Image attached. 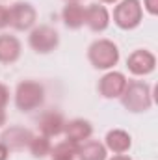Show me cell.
I'll list each match as a JSON object with an SVG mask.
<instances>
[{
  "mask_svg": "<svg viewBox=\"0 0 158 160\" xmlns=\"http://www.w3.org/2000/svg\"><path fill=\"white\" fill-rule=\"evenodd\" d=\"M123 108L130 114H143L153 108V88L145 80H128L119 97Z\"/></svg>",
  "mask_w": 158,
  "mask_h": 160,
  "instance_id": "6da1fadb",
  "label": "cell"
},
{
  "mask_svg": "<svg viewBox=\"0 0 158 160\" xmlns=\"http://www.w3.org/2000/svg\"><path fill=\"white\" fill-rule=\"evenodd\" d=\"M87 60L89 63L99 71H110L114 69L121 60L117 43L108 38H99L87 47Z\"/></svg>",
  "mask_w": 158,
  "mask_h": 160,
  "instance_id": "7a4b0ae2",
  "label": "cell"
},
{
  "mask_svg": "<svg viewBox=\"0 0 158 160\" xmlns=\"http://www.w3.org/2000/svg\"><path fill=\"white\" fill-rule=\"evenodd\" d=\"M13 101L17 110L24 114L34 112L45 102V88L37 80H21L15 88Z\"/></svg>",
  "mask_w": 158,
  "mask_h": 160,
  "instance_id": "3957f363",
  "label": "cell"
},
{
  "mask_svg": "<svg viewBox=\"0 0 158 160\" xmlns=\"http://www.w3.org/2000/svg\"><path fill=\"white\" fill-rule=\"evenodd\" d=\"M143 13L145 11L141 8V0H119L114 6V13L110 15L119 30L130 32L143 22Z\"/></svg>",
  "mask_w": 158,
  "mask_h": 160,
  "instance_id": "277c9868",
  "label": "cell"
},
{
  "mask_svg": "<svg viewBox=\"0 0 158 160\" xmlns=\"http://www.w3.org/2000/svg\"><path fill=\"white\" fill-rule=\"evenodd\" d=\"M28 45L37 54H50L60 47V34L50 24H36L28 32Z\"/></svg>",
  "mask_w": 158,
  "mask_h": 160,
  "instance_id": "5b68a950",
  "label": "cell"
},
{
  "mask_svg": "<svg viewBox=\"0 0 158 160\" xmlns=\"http://www.w3.org/2000/svg\"><path fill=\"white\" fill-rule=\"evenodd\" d=\"M37 24V9L30 2H15L9 6V26L15 32H30Z\"/></svg>",
  "mask_w": 158,
  "mask_h": 160,
  "instance_id": "8992f818",
  "label": "cell"
},
{
  "mask_svg": "<svg viewBox=\"0 0 158 160\" xmlns=\"http://www.w3.org/2000/svg\"><path fill=\"white\" fill-rule=\"evenodd\" d=\"M126 69H128L130 75H134L138 78L149 77L156 69V56H155V52H151L147 48L132 50L128 54V58H126Z\"/></svg>",
  "mask_w": 158,
  "mask_h": 160,
  "instance_id": "52a82bcc",
  "label": "cell"
},
{
  "mask_svg": "<svg viewBox=\"0 0 158 160\" xmlns=\"http://www.w3.org/2000/svg\"><path fill=\"white\" fill-rule=\"evenodd\" d=\"M128 78L125 77V73L116 71V69H110V71H104V75L99 78L97 84V91L102 99H119L121 93L125 91V86H126Z\"/></svg>",
  "mask_w": 158,
  "mask_h": 160,
  "instance_id": "ba28073f",
  "label": "cell"
},
{
  "mask_svg": "<svg viewBox=\"0 0 158 160\" xmlns=\"http://www.w3.org/2000/svg\"><path fill=\"white\" fill-rule=\"evenodd\" d=\"M34 132L22 125H11L6 127L0 134V142L9 149V153H17V151H24L28 149V143L32 140Z\"/></svg>",
  "mask_w": 158,
  "mask_h": 160,
  "instance_id": "9c48e42d",
  "label": "cell"
},
{
  "mask_svg": "<svg viewBox=\"0 0 158 160\" xmlns=\"http://www.w3.org/2000/svg\"><path fill=\"white\" fill-rule=\"evenodd\" d=\"M112 22V15H110V9L101 4V2H93L89 6H86V22L84 26H87L91 32L95 34H102L108 30Z\"/></svg>",
  "mask_w": 158,
  "mask_h": 160,
  "instance_id": "30bf717a",
  "label": "cell"
},
{
  "mask_svg": "<svg viewBox=\"0 0 158 160\" xmlns=\"http://www.w3.org/2000/svg\"><path fill=\"white\" fill-rule=\"evenodd\" d=\"M37 128H39V134L47 136V138L62 136L63 128H65V118L62 112L48 110V112L41 114V118L37 119Z\"/></svg>",
  "mask_w": 158,
  "mask_h": 160,
  "instance_id": "8fae6325",
  "label": "cell"
},
{
  "mask_svg": "<svg viewBox=\"0 0 158 160\" xmlns=\"http://www.w3.org/2000/svg\"><path fill=\"white\" fill-rule=\"evenodd\" d=\"M22 54V43L13 34H0V63L2 65H11L19 62Z\"/></svg>",
  "mask_w": 158,
  "mask_h": 160,
  "instance_id": "7c38bea8",
  "label": "cell"
},
{
  "mask_svg": "<svg viewBox=\"0 0 158 160\" xmlns=\"http://www.w3.org/2000/svg\"><path fill=\"white\" fill-rule=\"evenodd\" d=\"M63 136L69 142L82 143V142H86L93 136V125H91V121L84 119V118H75L71 121H65Z\"/></svg>",
  "mask_w": 158,
  "mask_h": 160,
  "instance_id": "4fadbf2b",
  "label": "cell"
},
{
  "mask_svg": "<svg viewBox=\"0 0 158 160\" xmlns=\"http://www.w3.org/2000/svg\"><path fill=\"white\" fill-rule=\"evenodd\" d=\"M104 147L108 149V153H114V155H125L130 151L132 147V136L123 130V128H112L106 132L104 136Z\"/></svg>",
  "mask_w": 158,
  "mask_h": 160,
  "instance_id": "5bb4252c",
  "label": "cell"
},
{
  "mask_svg": "<svg viewBox=\"0 0 158 160\" xmlns=\"http://www.w3.org/2000/svg\"><path fill=\"white\" fill-rule=\"evenodd\" d=\"M62 21L69 30H80L86 22V6L82 2H65L62 9Z\"/></svg>",
  "mask_w": 158,
  "mask_h": 160,
  "instance_id": "9a60e30c",
  "label": "cell"
},
{
  "mask_svg": "<svg viewBox=\"0 0 158 160\" xmlns=\"http://www.w3.org/2000/svg\"><path fill=\"white\" fill-rule=\"evenodd\" d=\"M77 160H108V149L99 140H86L78 143Z\"/></svg>",
  "mask_w": 158,
  "mask_h": 160,
  "instance_id": "2e32d148",
  "label": "cell"
},
{
  "mask_svg": "<svg viewBox=\"0 0 158 160\" xmlns=\"http://www.w3.org/2000/svg\"><path fill=\"white\" fill-rule=\"evenodd\" d=\"M77 153H78V143L63 140V142H58L56 145H52L48 158L50 160H77Z\"/></svg>",
  "mask_w": 158,
  "mask_h": 160,
  "instance_id": "e0dca14e",
  "label": "cell"
},
{
  "mask_svg": "<svg viewBox=\"0 0 158 160\" xmlns=\"http://www.w3.org/2000/svg\"><path fill=\"white\" fill-rule=\"evenodd\" d=\"M50 149H52V142H50V138H47L43 134H34L32 140H30V143H28L30 155L37 160L47 158L50 155Z\"/></svg>",
  "mask_w": 158,
  "mask_h": 160,
  "instance_id": "ac0fdd59",
  "label": "cell"
},
{
  "mask_svg": "<svg viewBox=\"0 0 158 160\" xmlns=\"http://www.w3.org/2000/svg\"><path fill=\"white\" fill-rule=\"evenodd\" d=\"M9 99H11L9 88L4 82H0V110H6V106L9 104Z\"/></svg>",
  "mask_w": 158,
  "mask_h": 160,
  "instance_id": "d6986e66",
  "label": "cell"
},
{
  "mask_svg": "<svg viewBox=\"0 0 158 160\" xmlns=\"http://www.w3.org/2000/svg\"><path fill=\"white\" fill-rule=\"evenodd\" d=\"M9 26V8L0 2V32Z\"/></svg>",
  "mask_w": 158,
  "mask_h": 160,
  "instance_id": "ffe728a7",
  "label": "cell"
},
{
  "mask_svg": "<svg viewBox=\"0 0 158 160\" xmlns=\"http://www.w3.org/2000/svg\"><path fill=\"white\" fill-rule=\"evenodd\" d=\"M141 8L143 11H147L149 15H158V0H143L141 2Z\"/></svg>",
  "mask_w": 158,
  "mask_h": 160,
  "instance_id": "44dd1931",
  "label": "cell"
},
{
  "mask_svg": "<svg viewBox=\"0 0 158 160\" xmlns=\"http://www.w3.org/2000/svg\"><path fill=\"white\" fill-rule=\"evenodd\" d=\"M9 155H11V153H9V149L0 142V160H9Z\"/></svg>",
  "mask_w": 158,
  "mask_h": 160,
  "instance_id": "7402d4cb",
  "label": "cell"
},
{
  "mask_svg": "<svg viewBox=\"0 0 158 160\" xmlns=\"http://www.w3.org/2000/svg\"><path fill=\"white\" fill-rule=\"evenodd\" d=\"M108 160H132V158H130V157L125 153V155H114L112 158H108Z\"/></svg>",
  "mask_w": 158,
  "mask_h": 160,
  "instance_id": "603a6c76",
  "label": "cell"
},
{
  "mask_svg": "<svg viewBox=\"0 0 158 160\" xmlns=\"http://www.w3.org/2000/svg\"><path fill=\"white\" fill-rule=\"evenodd\" d=\"M101 4H104V6H116L119 0H99Z\"/></svg>",
  "mask_w": 158,
  "mask_h": 160,
  "instance_id": "cb8c5ba5",
  "label": "cell"
},
{
  "mask_svg": "<svg viewBox=\"0 0 158 160\" xmlns=\"http://www.w3.org/2000/svg\"><path fill=\"white\" fill-rule=\"evenodd\" d=\"M6 125V110H0V127Z\"/></svg>",
  "mask_w": 158,
  "mask_h": 160,
  "instance_id": "d4e9b609",
  "label": "cell"
},
{
  "mask_svg": "<svg viewBox=\"0 0 158 160\" xmlns=\"http://www.w3.org/2000/svg\"><path fill=\"white\" fill-rule=\"evenodd\" d=\"M65 2H82V0H65Z\"/></svg>",
  "mask_w": 158,
  "mask_h": 160,
  "instance_id": "484cf974",
  "label": "cell"
},
{
  "mask_svg": "<svg viewBox=\"0 0 158 160\" xmlns=\"http://www.w3.org/2000/svg\"><path fill=\"white\" fill-rule=\"evenodd\" d=\"M0 2H4V0H0Z\"/></svg>",
  "mask_w": 158,
  "mask_h": 160,
  "instance_id": "4316f807",
  "label": "cell"
}]
</instances>
